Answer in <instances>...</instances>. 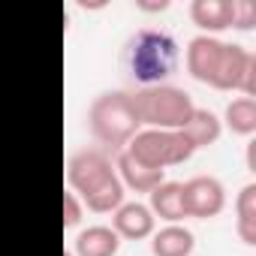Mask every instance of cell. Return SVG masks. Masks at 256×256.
<instances>
[{"mask_svg": "<svg viewBox=\"0 0 256 256\" xmlns=\"http://www.w3.org/2000/svg\"><path fill=\"white\" fill-rule=\"evenodd\" d=\"M181 205L184 217H214L223 208V187L214 178H193L181 184Z\"/></svg>", "mask_w": 256, "mask_h": 256, "instance_id": "7", "label": "cell"}, {"mask_svg": "<svg viewBox=\"0 0 256 256\" xmlns=\"http://www.w3.org/2000/svg\"><path fill=\"white\" fill-rule=\"evenodd\" d=\"M130 102H133V112H136L139 124L169 126V130H184L190 114H193L190 96L178 88H163V84L133 94Z\"/></svg>", "mask_w": 256, "mask_h": 256, "instance_id": "4", "label": "cell"}, {"mask_svg": "<svg viewBox=\"0 0 256 256\" xmlns=\"http://www.w3.org/2000/svg\"><path fill=\"white\" fill-rule=\"evenodd\" d=\"M151 208L166 217V220H181L184 205H181V184H160L151 190Z\"/></svg>", "mask_w": 256, "mask_h": 256, "instance_id": "14", "label": "cell"}, {"mask_svg": "<svg viewBox=\"0 0 256 256\" xmlns=\"http://www.w3.org/2000/svg\"><path fill=\"white\" fill-rule=\"evenodd\" d=\"M118 169H120L124 181L130 184L133 190H139V193H151L154 187H160L163 184V172H166V169H148V166L136 163L130 154H120Z\"/></svg>", "mask_w": 256, "mask_h": 256, "instance_id": "11", "label": "cell"}, {"mask_svg": "<svg viewBox=\"0 0 256 256\" xmlns=\"http://www.w3.org/2000/svg\"><path fill=\"white\" fill-rule=\"evenodd\" d=\"M82 220V208L72 193H64V226H76Z\"/></svg>", "mask_w": 256, "mask_h": 256, "instance_id": "18", "label": "cell"}, {"mask_svg": "<svg viewBox=\"0 0 256 256\" xmlns=\"http://www.w3.org/2000/svg\"><path fill=\"white\" fill-rule=\"evenodd\" d=\"M232 12H235V0H196L193 10H190L193 22L205 30L232 28Z\"/></svg>", "mask_w": 256, "mask_h": 256, "instance_id": "8", "label": "cell"}, {"mask_svg": "<svg viewBox=\"0 0 256 256\" xmlns=\"http://www.w3.org/2000/svg\"><path fill=\"white\" fill-rule=\"evenodd\" d=\"M120 66H124L126 78L157 88L163 78H169L178 70V42L166 30L142 28L124 42Z\"/></svg>", "mask_w": 256, "mask_h": 256, "instance_id": "2", "label": "cell"}, {"mask_svg": "<svg viewBox=\"0 0 256 256\" xmlns=\"http://www.w3.org/2000/svg\"><path fill=\"white\" fill-rule=\"evenodd\" d=\"M118 232L106 226H90L76 238V253L78 256H114L118 253Z\"/></svg>", "mask_w": 256, "mask_h": 256, "instance_id": "10", "label": "cell"}, {"mask_svg": "<svg viewBox=\"0 0 256 256\" xmlns=\"http://www.w3.org/2000/svg\"><path fill=\"white\" fill-rule=\"evenodd\" d=\"M184 133L190 136V142H193L196 148H202V145L217 142V136H220V124H217V118H214L211 112L193 108V114H190V120H187V126H184Z\"/></svg>", "mask_w": 256, "mask_h": 256, "instance_id": "13", "label": "cell"}, {"mask_svg": "<svg viewBox=\"0 0 256 256\" xmlns=\"http://www.w3.org/2000/svg\"><path fill=\"white\" fill-rule=\"evenodd\" d=\"M193 151H196V145L190 142V136L184 130H148L133 139L126 154L148 169H163L172 163H184Z\"/></svg>", "mask_w": 256, "mask_h": 256, "instance_id": "6", "label": "cell"}, {"mask_svg": "<svg viewBox=\"0 0 256 256\" xmlns=\"http://www.w3.org/2000/svg\"><path fill=\"white\" fill-rule=\"evenodd\" d=\"M187 70L193 78L211 88H241L247 96L256 90V60L241 46H226L208 36L190 40L187 48Z\"/></svg>", "mask_w": 256, "mask_h": 256, "instance_id": "1", "label": "cell"}, {"mask_svg": "<svg viewBox=\"0 0 256 256\" xmlns=\"http://www.w3.org/2000/svg\"><path fill=\"white\" fill-rule=\"evenodd\" d=\"M151 250H154V256H187L193 250V235L181 226H169V229L157 232Z\"/></svg>", "mask_w": 256, "mask_h": 256, "instance_id": "12", "label": "cell"}, {"mask_svg": "<svg viewBox=\"0 0 256 256\" xmlns=\"http://www.w3.org/2000/svg\"><path fill=\"white\" fill-rule=\"evenodd\" d=\"M136 112L130 102V94H102L90 106V130L102 145H124L136 133Z\"/></svg>", "mask_w": 256, "mask_h": 256, "instance_id": "5", "label": "cell"}, {"mask_svg": "<svg viewBox=\"0 0 256 256\" xmlns=\"http://www.w3.org/2000/svg\"><path fill=\"white\" fill-rule=\"evenodd\" d=\"M256 24V6L250 0H235V12H232V28L250 30Z\"/></svg>", "mask_w": 256, "mask_h": 256, "instance_id": "17", "label": "cell"}, {"mask_svg": "<svg viewBox=\"0 0 256 256\" xmlns=\"http://www.w3.org/2000/svg\"><path fill=\"white\" fill-rule=\"evenodd\" d=\"M66 178H70V187L82 193V199L88 202L90 211H100V214L112 211L124 199V190H120V181L112 172V163L96 148L94 151H78L70 160Z\"/></svg>", "mask_w": 256, "mask_h": 256, "instance_id": "3", "label": "cell"}, {"mask_svg": "<svg viewBox=\"0 0 256 256\" xmlns=\"http://www.w3.org/2000/svg\"><path fill=\"white\" fill-rule=\"evenodd\" d=\"M114 229L124 235V238H145L151 229H154V217L145 205L133 202V205H120L118 214H114Z\"/></svg>", "mask_w": 256, "mask_h": 256, "instance_id": "9", "label": "cell"}, {"mask_svg": "<svg viewBox=\"0 0 256 256\" xmlns=\"http://www.w3.org/2000/svg\"><path fill=\"white\" fill-rule=\"evenodd\" d=\"M226 120H229L232 130L241 133V136L253 133V130H256V102H253L250 96H241V100L229 102V108H226Z\"/></svg>", "mask_w": 256, "mask_h": 256, "instance_id": "15", "label": "cell"}, {"mask_svg": "<svg viewBox=\"0 0 256 256\" xmlns=\"http://www.w3.org/2000/svg\"><path fill=\"white\" fill-rule=\"evenodd\" d=\"M253 199H256V187H244V193L238 199V211H241L238 232L247 244H253V238H256V232H253Z\"/></svg>", "mask_w": 256, "mask_h": 256, "instance_id": "16", "label": "cell"}, {"mask_svg": "<svg viewBox=\"0 0 256 256\" xmlns=\"http://www.w3.org/2000/svg\"><path fill=\"white\" fill-rule=\"evenodd\" d=\"M64 256H72V253H64Z\"/></svg>", "mask_w": 256, "mask_h": 256, "instance_id": "19", "label": "cell"}]
</instances>
